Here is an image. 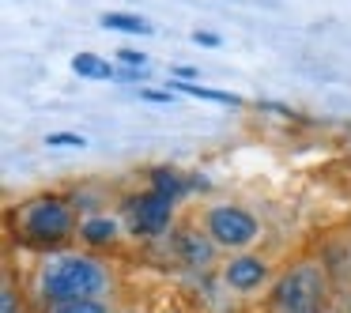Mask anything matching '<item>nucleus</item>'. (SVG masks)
<instances>
[{
	"label": "nucleus",
	"instance_id": "1",
	"mask_svg": "<svg viewBox=\"0 0 351 313\" xmlns=\"http://www.w3.org/2000/svg\"><path fill=\"white\" fill-rule=\"evenodd\" d=\"M34 302L42 305V313L49 305L64 302H84V298H110L114 295V268L87 249H61L46 253L34 272L31 283Z\"/></svg>",
	"mask_w": 351,
	"mask_h": 313
},
{
	"label": "nucleus",
	"instance_id": "2",
	"mask_svg": "<svg viewBox=\"0 0 351 313\" xmlns=\"http://www.w3.org/2000/svg\"><path fill=\"white\" fill-rule=\"evenodd\" d=\"M80 208L76 200L61 197V192H38V197L19 200L8 212L12 238L31 249L42 253H61V245H69L80 234Z\"/></svg>",
	"mask_w": 351,
	"mask_h": 313
},
{
	"label": "nucleus",
	"instance_id": "3",
	"mask_svg": "<svg viewBox=\"0 0 351 313\" xmlns=\"http://www.w3.org/2000/svg\"><path fill=\"white\" fill-rule=\"evenodd\" d=\"M332 272L321 257H298L276 275L268 290V313H302L332 305Z\"/></svg>",
	"mask_w": 351,
	"mask_h": 313
},
{
	"label": "nucleus",
	"instance_id": "4",
	"mask_svg": "<svg viewBox=\"0 0 351 313\" xmlns=\"http://www.w3.org/2000/svg\"><path fill=\"white\" fill-rule=\"evenodd\" d=\"M197 223L215 242V249L227 253V257H234V253H253V245L265 238V227H261L257 215L242 204H230V200L204 204L197 212Z\"/></svg>",
	"mask_w": 351,
	"mask_h": 313
},
{
	"label": "nucleus",
	"instance_id": "5",
	"mask_svg": "<svg viewBox=\"0 0 351 313\" xmlns=\"http://www.w3.org/2000/svg\"><path fill=\"white\" fill-rule=\"evenodd\" d=\"M219 279L230 295L253 298L257 290H272L276 283V264L261 253H234L219 264Z\"/></svg>",
	"mask_w": 351,
	"mask_h": 313
},
{
	"label": "nucleus",
	"instance_id": "6",
	"mask_svg": "<svg viewBox=\"0 0 351 313\" xmlns=\"http://www.w3.org/2000/svg\"><path fill=\"white\" fill-rule=\"evenodd\" d=\"M174 204L178 200L159 197L155 189L132 192V197L125 200V223H129V234L132 238H159V234H167L170 223H174Z\"/></svg>",
	"mask_w": 351,
	"mask_h": 313
},
{
	"label": "nucleus",
	"instance_id": "7",
	"mask_svg": "<svg viewBox=\"0 0 351 313\" xmlns=\"http://www.w3.org/2000/svg\"><path fill=\"white\" fill-rule=\"evenodd\" d=\"M174 253H178V260H182L185 268H193V272H204V268H212L215 257H219L215 242L204 234V227H200L197 219H193V223H182V227L174 230Z\"/></svg>",
	"mask_w": 351,
	"mask_h": 313
},
{
	"label": "nucleus",
	"instance_id": "8",
	"mask_svg": "<svg viewBox=\"0 0 351 313\" xmlns=\"http://www.w3.org/2000/svg\"><path fill=\"white\" fill-rule=\"evenodd\" d=\"M80 245L87 253H102V249H114L121 242V219L110 212H95V215H84L80 219Z\"/></svg>",
	"mask_w": 351,
	"mask_h": 313
},
{
	"label": "nucleus",
	"instance_id": "9",
	"mask_svg": "<svg viewBox=\"0 0 351 313\" xmlns=\"http://www.w3.org/2000/svg\"><path fill=\"white\" fill-rule=\"evenodd\" d=\"M170 91H182V95H193V99H208V102H219V106H245L238 95H227V91H215V87H200V84H185V79H174L170 76Z\"/></svg>",
	"mask_w": 351,
	"mask_h": 313
},
{
	"label": "nucleus",
	"instance_id": "10",
	"mask_svg": "<svg viewBox=\"0 0 351 313\" xmlns=\"http://www.w3.org/2000/svg\"><path fill=\"white\" fill-rule=\"evenodd\" d=\"M152 189L159 192V197H170V200H182L185 197V189H189V181H185L178 170H170V166H159V170H152Z\"/></svg>",
	"mask_w": 351,
	"mask_h": 313
},
{
	"label": "nucleus",
	"instance_id": "11",
	"mask_svg": "<svg viewBox=\"0 0 351 313\" xmlns=\"http://www.w3.org/2000/svg\"><path fill=\"white\" fill-rule=\"evenodd\" d=\"M106 31H121V34H152L155 27L147 23V19H140V16H129V12H102V19H99Z\"/></svg>",
	"mask_w": 351,
	"mask_h": 313
},
{
	"label": "nucleus",
	"instance_id": "12",
	"mask_svg": "<svg viewBox=\"0 0 351 313\" xmlns=\"http://www.w3.org/2000/svg\"><path fill=\"white\" fill-rule=\"evenodd\" d=\"M72 72L84 76V79H114L117 76L114 64H106L102 57H95V53H76L72 57Z\"/></svg>",
	"mask_w": 351,
	"mask_h": 313
},
{
	"label": "nucleus",
	"instance_id": "13",
	"mask_svg": "<svg viewBox=\"0 0 351 313\" xmlns=\"http://www.w3.org/2000/svg\"><path fill=\"white\" fill-rule=\"evenodd\" d=\"M46 313H117L110 298H84V302H64V305H49Z\"/></svg>",
	"mask_w": 351,
	"mask_h": 313
},
{
	"label": "nucleus",
	"instance_id": "14",
	"mask_svg": "<svg viewBox=\"0 0 351 313\" xmlns=\"http://www.w3.org/2000/svg\"><path fill=\"white\" fill-rule=\"evenodd\" d=\"M0 313H23V298H19L16 283L4 275V287H0Z\"/></svg>",
	"mask_w": 351,
	"mask_h": 313
},
{
	"label": "nucleus",
	"instance_id": "15",
	"mask_svg": "<svg viewBox=\"0 0 351 313\" xmlns=\"http://www.w3.org/2000/svg\"><path fill=\"white\" fill-rule=\"evenodd\" d=\"M46 144L49 147H87V136H80V132H46Z\"/></svg>",
	"mask_w": 351,
	"mask_h": 313
},
{
	"label": "nucleus",
	"instance_id": "16",
	"mask_svg": "<svg viewBox=\"0 0 351 313\" xmlns=\"http://www.w3.org/2000/svg\"><path fill=\"white\" fill-rule=\"evenodd\" d=\"M117 61L121 68H147V53H136V49H117Z\"/></svg>",
	"mask_w": 351,
	"mask_h": 313
},
{
	"label": "nucleus",
	"instance_id": "17",
	"mask_svg": "<svg viewBox=\"0 0 351 313\" xmlns=\"http://www.w3.org/2000/svg\"><path fill=\"white\" fill-rule=\"evenodd\" d=\"M140 99H144V102H159V106H170V102H174V95H170V91H152V87H144V91H140Z\"/></svg>",
	"mask_w": 351,
	"mask_h": 313
},
{
	"label": "nucleus",
	"instance_id": "18",
	"mask_svg": "<svg viewBox=\"0 0 351 313\" xmlns=\"http://www.w3.org/2000/svg\"><path fill=\"white\" fill-rule=\"evenodd\" d=\"M193 42H197V46H208V49H215L223 38H219L215 31H193Z\"/></svg>",
	"mask_w": 351,
	"mask_h": 313
},
{
	"label": "nucleus",
	"instance_id": "19",
	"mask_svg": "<svg viewBox=\"0 0 351 313\" xmlns=\"http://www.w3.org/2000/svg\"><path fill=\"white\" fill-rule=\"evenodd\" d=\"M117 79H129V84H136V79H140V84H144L147 68H117Z\"/></svg>",
	"mask_w": 351,
	"mask_h": 313
},
{
	"label": "nucleus",
	"instance_id": "20",
	"mask_svg": "<svg viewBox=\"0 0 351 313\" xmlns=\"http://www.w3.org/2000/svg\"><path fill=\"white\" fill-rule=\"evenodd\" d=\"M170 76H174V79H185V84H189V79H197V76H200V68H189V64H178V68L170 72Z\"/></svg>",
	"mask_w": 351,
	"mask_h": 313
},
{
	"label": "nucleus",
	"instance_id": "21",
	"mask_svg": "<svg viewBox=\"0 0 351 313\" xmlns=\"http://www.w3.org/2000/svg\"><path fill=\"white\" fill-rule=\"evenodd\" d=\"M261 110H272L276 117H295V110H291V106H280V102H261Z\"/></svg>",
	"mask_w": 351,
	"mask_h": 313
},
{
	"label": "nucleus",
	"instance_id": "22",
	"mask_svg": "<svg viewBox=\"0 0 351 313\" xmlns=\"http://www.w3.org/2000/svg\"><path fill=\"white\" fill-rule=\"evenodd\" d=\"M332 305H336L340 313H351V290H340V295L332 298Z\"/></svg>",
	"mask_w": 351,
	"mask_h": 313
},
{
	"label": "nucleus",
	"instance_id": "23",
	"mask_svg": "<svg viewBox=\"0 0 351 313\" xmlns=\"http://www.w3.org/2000/svg\"><path fill=\"white\" fill-rule=\"evenodd\" d=\"M332 305H317V310H302V313H328Z\"/></svg>",
	"mask_w": 351,
	"mask_h": 313
},
{
	"label": "nucleus",
	"instance_id": "24",
	"mask_svg": "<svg viewBox=\"0 0 351 313\" xmlns=\"http://www.w3.org/2000/svg\"><path fill=\"white\" fill-rule=\"evenodd\" d=\"M348 279H351V249H348Z\"/></svg>",
	"mask_w": 351,
	"mask_h": 313
},
{
	"label": "nucleus",
	"instance_id": "25",
	"mask_svg": "<svg viewBox=\"0 0 351 313\" xmlns=\"http://www.w3.org/2000/svg\"><path fill=\"white\" fill-rule=\"evenodd\" d=\"M117 313H136V310H117Z\"/></svg>",
	"mask_w": 351,
	"mask_h": 313
},
{
	"label": "nucleus",
	"instance_id": "26",
	"mask_svg": "<svg viewBox=\"0 0 351 313\" xmlns=\"http://www.w3.org/2000/svg\"><path fill=\"white\" fill-rule=\"evenodd\" d=\"M328 313H340V310H336V305H332V310H328Z\"/></svg>",
	"mask_w": 351,
	"mask_h": 313
}]
</instances>
